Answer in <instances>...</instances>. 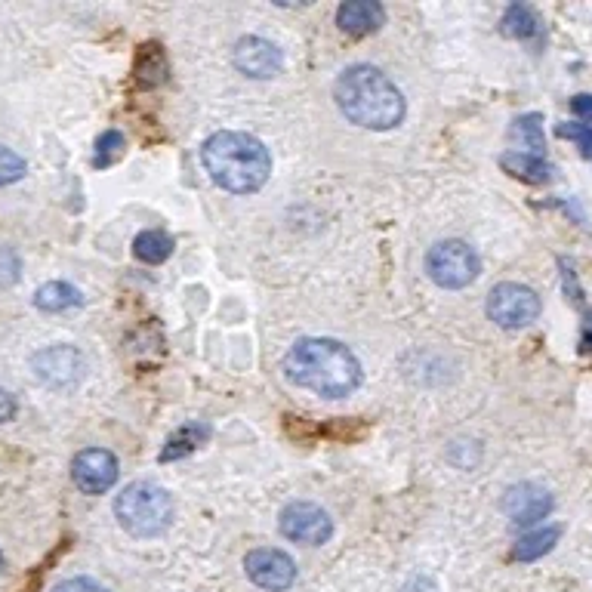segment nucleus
I'll use <instances>...</instances> for the list:
<instances>
[{
	"mask_svg": "<svg viewBox=\"0 0 592 592\" xmlns=\"http://www.w3.org/2000/svg\"><path fill=\"white\" fill-rule=\"evenodd\" d=\"M284 374L290 383L303 386L321 398H343L358 389L361 364L343 343L309 337L287 352Z\"/></svg>",
	"mask_w": 592,
	"mask_h": 592,
	"instance_id": "nucleus-1",
	"label": "nucleus"
},
{
	"mask_svg": "<svg viewBox=\"0 0 592 592\" xmlns=\"http://www.w3.org/2000/svg\"><path fill=\"white\" fill-rule=\"evenodd\" d=\"M580 352L589 355L592 352V309L586 312V321H583V333H580Z\"/></svg>",
	"mask_w": 592,
	"mask_h": 592,
	"instance_id": "nucleus-29",
	"label": "nucleus"
},
{
	"mask_svg": "<svg viewBox=\"0 0 592 592\" xmlns=\"http://www.w3.org/2000/svg\"><path fill=\"white\" fill-rule=\"evenodd\" d=\"M500 167L515 176V179H525V182H534V185H543L552 179L555 167L546 164L543 158L537 155H528V152H503L500 155Z\"/></svg>",
	"mask_w": 592,
	"mask_h": 592,
	"instance_id": "nucleus-14",
	"label": "nucleus"
},
{
	"mask_svg": "<svg viewBox=\"0 0 592 592\" xmlns=\"http://www.w3.org/2000/svg\"><path fill=\"white\" fill-rule=\"evenodd\" d=\"M19 278V256L7 247H0V287H10Z\"/></svg>",
	"mask_w": 592,
	"mask_h": 592,
	"instance_id": "nucleus-25",
	"label": "nucleus"
},
{
	"mask_svg": "<svg viewBox=\"0 0 592 592\" xmlns=\"http://www.w3.org/2000/svg\"><path fill=\"white\" fill-rule=\"evenodd\" d=\"M337 105L364 130H392L404 118L401 90L374 65H352L337 81Z\"/></svg>",
	"mask_w": 592,
	"mask_h": 592,
	"instance_id": "nucleus-3",
	"label": "nucleus"
},
{
	"mask_svg": "<svg viewBox=\"0 0 592 592\" xmlns=\"http://www.w3.org/2000/svg\"><path fill=\"white\" fill-rule=\"evenodd\" d=\"M512 136L528 148V155L543 158V148H546V136H543V115L531 111V115L515 118L512 124Z\"/></svg>",
	"mask_w": 592,
	"mask_h": 592,
	"instance_id": "nucleus-21",
	"label": "nucleus"
},
{
	"mask_svg": "<svg viewBox=\"0 0 592 592\" xmlns=\"http://www.w3.org/2000/svg\"><path fill=\"white\" fill-rule=\"evenodd\" d=\"M281 534L293 543L321 546L333 534V518L315 503H290L281 512Z\"/></svg>",
	"mask_w": 592,
	"mask_h": 592,
	"instance_id": "nucleus-7",
	"label": "nucleus"
},
{
	"mask_svg": "<svg viewBox=\"0 0 592 592\" xmlns=\"http://www.w3.org/2000/svg\"><path fill=\"white\" fill-rule=\"evenodd\" d=\"M13 414H16V401H13V395L0 389V423L13 420Z\"/></svg>",
	"mask_w": 592,
	"mask_h": 592,
	"instance_id": "nucleus-28",
	"label": "nucleus"
},
{
	"mask_svg": "<svg viewBox=\"0 0 592 592\" xmlns=\"http://www.w3.org/2000/svg\"><path fill=\"white\" fill-rule=\"evenodd\" d=\"M170 74V62L161 44H142L136 53V78L145 87H161Z\"/></svg>",
	"mask_w": 592,
	"mask_h": 592,
	"instance_id": "nucleus-16",
	"label": "nucleus"
},
{
	"mask_svg": "<svg viewBox=\"0 0 592 592\" xmlns=\"http://www.w3.org/2000/svg\"><path fill=\"white\" fill-rule=\"evenodd\" d=\"M337 22L346 34L364 37L386 22V10H383V4H377V0H349V4H343L337 10Z\"/></svg>",
	"mask_w": 592,
	"mask_h": 592,
	"instance_id": "nucleus-13",
	"label": "nucleus"
},
{
	"mask_svg": "<svg viewBox=\"0 0 592 592\" xmlns=\"http://www.w3.org/2000/svg\"><path fill=\"white\" fill-rule=\"evenodd\" d=\"M31 367L41 383L47 386H71L81 380V370H84V358L78 349L71 346H47L31 358Z\"/></svg>",
	"mask_w": 592,
	"mask_h": 592,
	"instance_id": "nucleus-11",
	"label": "nucleus"
},
{
	"mask_svg": "<svg viewBox=\"0 0 592 592\" xmlns=\"http://www.w3.org/2000/svg\"><path fill=\"white\" fill-rule=\"evenodd\" d=\"M124 148H127V142H124V136H121L118 130L102 133L99 142H96V158H93V164H96V167H111V164H115V161L124 155Z\"/></svg>",
	"mask_w": 592,
	"mask_h": 592,
	"instance_id": "nucleus-22",
	"label": "nucleus"
},
{
	"mask_svg": "<svg viewBox=\"0 0 592 592\" xmlns=\"http://www.w3.org/2000/svg\"><path fill=\"white\" fill-rule=\"evenodd\" d=\"M488 318L503 330H522L540 318V296L515 281H503L488 293Z\"/></svg>",
	"mask_w": 592,
	"mask_h": 592,
	"instance_id": "nucleus-6",
	"label": "nucleus"
},
{
	"mask_svg": "<svg viewBox=\"0 0 592 592\" xmlns=\"http://www.w3.org/2000/svg\"><path fill=\"white\" fill-rule=\"evenodd\" d=\"M0 565H4V555H0Z\"/></svg>",
	"mask_w": 592,
	"mask_h": 592,
	"instance_id": "nucleus-30",
	"label": "nucleus"
},
{
	"mask_svg": "<svg viewBox=\"0 0 592 592\" xmlns=\"http://www.w3.org/2000/svg\"><path fill=\"white\" fill-rule=\"evenodd\" d=\"M244 568H247V577L259 589H269V592H284L296 580V565H293L290 555L281 552V549H253V552H247Z\"/></svg>",
	"mask_w": 592,
	"mask_h": 592,
	"instance_id": "nucleus-8",
	"label": "nucleus"
},
{
	"mask_svg": "<svg viewBox=\"0 0 592 592\" xmlns=\"http://www.w3.org/2000/svg\"><path fill=\"white\" fill-rule=\"evenodd\" d=\"M201 161L210 173V179L219 189L235 192V195H250L266 185L272 173V155L269 148L250 133L238 130H222L213 133L204 142Z\"/></svg>",
	"mask_w": 592,
	"mask_h": 592,
	"instance_id": "nucleus-2",
	"label": "nucleus"
},
{
	"mask_svg": "<svg viewBox=\"0 0 592 592\" xmlns=\"http://www.w3.org/2000/svg\"><path fill=\"white\" fill-rule=\"evenodd\" d=\"M571 111L580 121H586V127H592V96L589 93H577L571 99Z\"/></svg>",
	"mask_w": 592,
	"mask_h": 592,
	"instance_id": "nucleus-27",
	"label": "nucleus"
},
{
	"mask_svg": "<svg viewBox=\"0 0 592 592\" xmlns=\"http://www.w3.org/2000/svg\"><path fill=\"white\" fill-rule=\"evenodd\" d=\"M25 176V158H19L13 148L0 145V189L4 185H13Z\"/></svg>",
	"mask_w": 592,
	"mask_h": 592,
	"instance_id": "nucleus-23",
	"label": "nucleus"
},
{
	"mask_svg": "<svg viewBox=\"0 0 592 592\" xmlns=\"http://www.w3.org/2000/svg\"><path fill=\"white\" fill-rule=\"evenodd\" d=\"M500 28L506 37H512V41H537V37L543 34V22L534 13V7H528V4H512L503 13Z\"/></svg>",
	"mask_w": 592,
	"mask_h": 592,
	"instance_id": "nucleus-15",
	"label": "nucleus"
},
{
	"mask_svg": "<svg viewBox=\"0 0 592 592\" xmlns=\"http://www.w3.org/2000/svg\"><path fill=\"white\" fill-rule=\"evenodd\" d=\"M50 592H108V589H105L102 583L90 580V577H71V580L56 583Z\"/></svg>",
	"mask_w": 592,
	"mask_h": 592,
	"instance_id": "nucleus-26",
	"label": "nucleus"
},
{
	"mask_svg": "<svg viewBox=\"0 0 592 592\" xmlns=\"http://www.w3.org/2000/svg\"><path fill=\"white\" fill-rule=\"evenodd\" d=\"M115 515L133 537H161L173 525V497L148 481H133L115 500Z\"/></svg>",
	"mask_w": 592,
	"mask_h": 592,
	"instance_id": "nucleus-4",
	"label": "nucleus"
},
{
	"mask_svg": "<svg viewBox=\"0 0 592 592\" xmlns=\"http://www.w3.org/2000/svg\"><path fill=\"white\" fill-rule=\"evenodd\" d=\"M235 65H238V71L247 74V78H275L284 65V56L272 41H263V37H244V41L235 47Z\"/></svg>",
	"mask_w": 592,
	"mask_h": 592,
	"instance_id": "nucleus-12",
	"label": "nucleus"
},
{
	"mask_svg": "<svg viewBox=\"0 0 592 592\" xmlns=\"http://www.w3.org/2000/svg\"><path fill=\"white\" fill-rule=\"evenodd\" d=\"M559 537H562V528H559V525L537 528V531H531V534H525V537H518L512 555H515L518 562H537V559H543L546 552L555 549Z\"/></svg>",
	"mask_w": 592,
	"mask_h": 592,
	"instance_id": "nucleus-17",
	"label": "nucleus"
},
{
	"mask_svg": "<svg viewBox=\"0 0 592 592\" xmlns=\"http://www.w3.org/2000/svg\"><path fill=\"white\" fill-rule=\"evenodd\" d=\"M207 435H210V429H207L204 423H189V426H182L176 435H170L167 448L161 451V460L167 463V460H179V457H185V454H192L201 441H207Z\"/></svg>",
	"mask_w": 592,
	"mask_h": 592,
	"instance_id": "nucleus-20",
	"label": "nucleus"
},
{
	"mask_svg": "<svg viewBox=\"0 0 592 592\" xmlns=\"http://www.w3.org/2000/svg\"><path fill=\"white\" fill-rule=\"evenodd\" d=\"M78 303H81V290L65 284V281H50L34 293V306L44 312H65Z\"/></svg>",
	"mask_w": 592,
	"mask_h": 592,
	"instance_id": "nucleus-18",
	"label": "nucleus"
},
{
	"mask_svg": "<svg viewBox=\"0 0 592 592\" xmlns=\"http://www.w3.org/2000/svg\"><path fill=\"white\" fill-rule=\"evenodd\" d=\"M71 478L84 494H105L118 481V460L105 448H87L74 457Z\"/></svg>",
	"mask_w": 592,
	"mask_h": 592,
	"instance_id": "nucleus-9",
	"label": "nucleus"
},
{
	"mask_svg": "<svg viewBox=\"0 0 592 592\" xmlns=\"http://www.w3.org/2000/svg\"><path fill=\"white\" fill-rule=\"evenodd\" d=\"M559 136H562V139L580 142L583 155L592 161V127H586V124H559Z\"/></svg>",
	"mask_w": 592,
	"mask_h": 592,
	"instance_id": "nucleus-24",
	"label": "nucleus"
},
{
	"mask_svg": "<svg viewBox=\"0 0 592 592\" xmlns=\"http://www.w3.org/2000/svg\"><path fill=\"white\" fill-rule=\"evenodd\" d=\"M552 494L534 481H522V485H512L503 497V512L509 515V522L515 528H531L552 512Z\"/></svg>",
	"mask_w": 592,
	"mask_h": 592,
	"instance_id": "nucleus-10",
	"label": "nucleus"
},
{
	"mask_svg": "<svg viewBox=\"0 0 592 592\" xmlns=\"http://www.w3.org/2000/svg\"><path fill=\"white\" fill-rule=\"evenodd\" d=\"M133 253H136V259H142V263H148V266L167 263L170 253H173V238L161 229H148L133 241Z\"/></svg>",
	"mask_w": 592,
	"mask_h": 592,
	"instance_id": "nucleus-19",
	"label": "nucleus"
},
{
	"mask_svg": "<svg viewBox=\"0 0 592 592\" xmlns=\"http://www.w3.org/2000/svg\"><path fill=\"white\" fill-rule=\"evenodd\" d=\"M426 272L438 287L460 290V287H469L478 278L481 259L466 241H438L426 253Z\"/></svg>",
	"mask_w": 592,
	"mask_h": 592,
	"instance_id": "nucleus-5",
	"label": "nucleus"
}]
</instances>
